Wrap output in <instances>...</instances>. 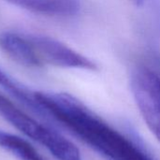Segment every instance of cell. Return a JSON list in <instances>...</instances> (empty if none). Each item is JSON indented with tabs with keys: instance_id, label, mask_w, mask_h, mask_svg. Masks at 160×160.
Instances as JSON below:
<instances>
[{
	"instance_id": "cell-5",
	"label": "cell",
	"mask_w": 160,
	"mask_h": 160,
	"mask_svg": "<svg viewBox=\"0 0 160 160\" xmlns=\"http://www.w3.org/2000/svg\"><path fill=\"white\" fill-rule=\"evenodd\" d=\"M0 49L14 62L25 68H39L43 65L30 40L16 33H1Z\"/></svg>"
},
{
	"instance_id": "cell-1",
	"label": "cell",
	"mask_w": 160,
	"mask_h": 160,
	"mask_svg": "<svg viewBox=\"0 0 160 160\" xmlns=\"http://www.w3.org/2000/svg\"><path fill=\"white\" fill-rule=\"evenodd\" d=\"M35 98L53 123L68 130L107 159L153 160L75 97L67 93L35 92Z\"/></svg>"
},
{
	"instance_id": "cell-7",
	"label": "cell",
	"mask_w": 160,
	"mask_h": 160,
	"mask_svg": "<svg viewBox=\"0 0 160 160\" xmlns=\"http://www.w3.org/2000/svg\"><path fill=\"white\" fill-rule=\"evenodd\" d=\"M0 86L4 88L8 94L16 98L21 104L30 110L39 118L52 122L47 112L40 106L35 98V92L30 91L27 87L12 79L5 71L0 68Z\"/></svg>"
},
{
	"instance_id": "cell-3",
	"label": "cell",
	"mask_w": 160,
	"mask_h": 160,
	"mask_svg": "<svg viewBox=\"0 0 160 160\" xmlns=\"http://www.w3.org/2000/svg\"><path fill=\"white\" fill-rule=\"evenodd\" d=\"M130 88L144 122L160 142V76L139 67L131 73Z\"/></svg>"
},
{
	"instance_id": "cell-4",
	"label": "cell",
	"mask_w": 160,
	"mask_h": 160,
	"mask_svg": "<svg viewBox=\"0 0 160 160\" xmlns=\"http://www.w3.org/2000/svg\"><path fill=\"white\" fill-rule=\"evenodd\" d=\"M27 38L35 48L42 64L86 70L98 69V66L93 60L77 52L57 39L39 35L28 36Z\"/></svg>"
},
{
	"instance_id": "cell-8",
	"label": "cell",
	"mask_w": 160,
	"mask_h": 160,
	"mask_svg": "<svg viewBox=\"0 0 160 160\" xmlns=\"http://www.w3.org/2000/svg\"><path fill=\"white\" fill-rule=\"evenodd\" d=\"M0 147L20 160H46L26 140L0 130Z\"/></svg>"
},
{
	"instance_id": "cell-6",
	"label": "cell",
	"mask_w": 160,
	"mask_h": 160,
	"mask_svg": "<svg viewBox=\"0 0 160 160\" xmlns=\"http://www.w3.org/2000/svg\"><path fill=\"white\" fill-rule=\"evenodd\" d=\"M19 8L54 17H71L81 9L80 0H4Z\"/></svg>"
},
{
	"instance_id": "cell-9",
	"label": "cell",
	"mask_w": 160,
	"mask_h": 160,
	"mask_svg": "<svg viewBox=\"0 0 160 160\" xmlns=\"http://www.w3.org/2000/svg\"><path fill=\"white\" fill-rule=\"evenodd\" d=\"M131 1L133 2V4H135L138 7L142 6L143 4V2H144V0H131Z\"/></svg>"
},
{
	"instance_id": "cell-2",
	"label": "cell",
	"mask_w": 160,
	"mask_h": 160,
	"mask_svg": "<svg viewBox=\"0 0 160 160\" xmlns=\"http://www.w3.org/2000/svg\"><path fill=\"white\" fill-rule=\"evenodd\" d=\"M0 115L26 137L45 147L58 160H81L78 147L50 125L38 122L0 92Z\"/></svg>"
}]
</instances>
